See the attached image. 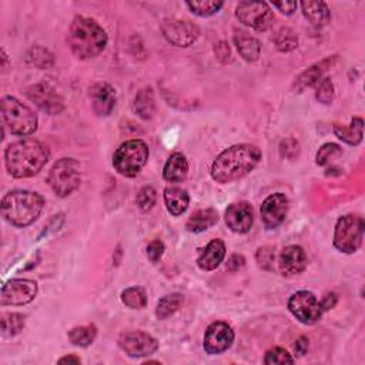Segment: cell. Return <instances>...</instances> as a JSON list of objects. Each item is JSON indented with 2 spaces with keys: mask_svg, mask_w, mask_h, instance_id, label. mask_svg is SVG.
<instances>
[{
  "mask_svg": "<svg viewBox=\"0 0 365 365\" xmlns=\"http://www.w3.org/2000/svg\"><path fill=\"white\" fill-rule=\"evenodd\" d=\"M261 150L252 144H235L218 156L211 166V177L220 185L237 181L259 166Z\"/></svg>",
  "mask_w": 365,
  "mask_h": 365,
  "instance_id": "obj_1",
  "label": "cell"
},
{
  "mask_svg": "<svg viewBox=\"0 0 365 365\" xmlns=\"http://www.w3.org/2000/svg\"><path fill=\"white\" fill-rule=\"evenodd\" d=\"M50 152L47 145L34 139H23L8 145L5 164L14 178H27L38 174L47 163Z\"/></svg>",
  "mask_w": 365,
  "mask_h": 365,
  "instance_id": "obj_2",
  "label": "cell"
},
{
  "mask_svg": "<svg viewBox=\"0 0 365 365\" xmlns=\"http://www.w3.org/2000/svg\"><path fill=\"white\" fill-rule=\"evenodd\" d=\"M67 45L76 58L93 59L104 50L107 33L93 19L84 16L75 17L67 33Z\"/></svg>",
  "mask_w": 365,
  "mask_h": 365,
  "instance_id": "obj_3",
  "label": "cell"
},
{
  "mask_svg": "<svg viewBox=\"0 0 365 365\" xmlns=\"http://www.w3.org/2000/svg\"><path fill=\"white\" fill-rule=\"evenodd\" d=\"M45 207V198L29 190H12L2 198V215L5 220L25 228L38 220Z\"/></svg>",
  "mask_w": 365,
  "mask_h": 365,
  "instance_id": "obj_4",
  "label": "cell"
},
{
  "mask_svg": "<svg viewBox=\"0 0 365 365\" xmlns=\"http://www.w3.org/2000/svg\"><path fill=\"white\" fill-rule=\"evenodd\" d=\"M2 119L14 136H30L38 129V117L32 108L12 96L2 99Z\"/></svg>",
  "mask_w": 365,
  "mask_h": 365,
  "instance_id": "obj_5",
  "label": "cell"
},
{
  "mask_svg": "<svg viewBox=\"0 0 365 365\" xmlns=\"http://www.w3.org/2000/svg\"><path fill=\"white\" fill-rule=\"evenodd\" d=\"M149 154V145L143 140H127L113 156L115 170L124 177H136L148 163Z\"/></svg>",
  "mask_w": 365,
  "mask_h": 365,
  "instance_id": "obj_6",
  "label": "cell"
},
{
  "mask_svg": "<svg viewBox=\"0 0 365 365\" xmlns=\"http://www.w3.org/2000/svg\"><path fill=\"white\" fill-rule=\"evenodd\" d=\"M51 190L58 197H69L82 182L80 164L75 158H60L53 164L47 177Z\"/></svg>",
  "mask_w": 365,
  "mask_h": 365,
  "instance_id": "obj_7",
  "label": "cell"
},
{
  "mask_svg": "<svg viewBox=\"0 0 365 365\" xmlns=\"http://www.w3.org/2000/svg\"><path fill=\"white\" fill-rule=\"evenodd\" d=\"M364 240V220L360 215L346 214L337 222L334 230V246L345 254L355 252Z\"/></svg>",
  "mask_w": 365,
  "mask_h": 365,
  "instance_id": "obj_8",
  "label": "cell"
},
{
  "mask_svg": "<svg viewBox=\"0 0 365 365\" xmlns=\"http://www.w3.org/2000/svg\"><path fill=\"white\" fill-rule=\"evenodd\" d=\"M240 23L259 32H266L274 22V13L266 2H242L235 8Z\"/></svg>",
  "mask_w": 365,
  "mask_h": 365,
  "instance_id": "obj_9",
  "label": "cell"
},
{
  "mask_svg": "<svg viewBox=\"0 0 365 365\" xmlns=\"http://www.w3.org/2000/svg\"><path fill=\"white\" fill-rule=\"evenodd\" d=\"M288 309L300 322L305 325L316 324L321 316L322 308L318 298L309 291H298L288 300Z\"/></svg>",
  "mask_w": 365,
  "mask_h": 365,
  "instance_id": "obj_10",
  "label": "cell"
},
{
  "mask_svg": "<svg viewBox=\"0 0 365 365\" xmlns=\"http://www.w3.org/2000/svg\"><path fill=\"white\" fill-rule=\"evenodd\" d=\"M160 30L169 43L178 47L191 46L200 34L194 23L181 19H164L160 25Z\"/></svg>",
  "mask_w": 365,
  "mask_h": 365,
  "instance_id": "obj_11",
  "label": "cell"
},
{
  "mask_svg": "<svg viewBox=\"0 0 365 365\" xmlns=\"http://www.w3.org/2000/svg\"><path fill=\"white\" fill-rule=\"evenodd\" d=\"M27 99L38 106L42 112L54 116L60 115L64 108V100L58 90L47 83L33 84L26 90Z\"/></svg>",
  "mask_w": 365,
  "mask_h": 365,
  "instance_id": "obj_12",
  "label": "cell"
},
{
  "mask_svg": "<svg viewBox=\"0 0 365 365\" xmlns=\"http://www.w3.org/2000/svg\"><path fill=\"white\" fill-rule=\"evenodd\" d=\"M120 349L133 358L149 357L158 350V342L154 337L143 331H126L119 337Z\"/></svg>",
  "mask_w": 365,
  "mask_h": 365,
  "instance_id": "obj_13",
  "label": "cell"
},
{
  "mask_svg": "<svg viewBox=\"0 0 365 365\" xmlns=\"http://www.w3.org/2000/svg\"><path fill=\"white\" fill-rule=\"evenodd\" d=\"M38 296V284L27 279H16L2 287L0 301L3 305H25Z\"/></svg>",
  "mask_w": 365,
  "mask_h": 365,
  "instance_id": "obj_14",
  "label": "cell"
},
{
  "mask_svg": "<svg viewBox=\"0 0 365 365\" xmlns=\"http://www.w3.org/2000/svg\"><path fill=\"white\" fill-rule=\"evenodd\" d=\"M290 202L288 197L283 193L268 196L261 206V220L267 230H276L283 224L288 214Z\"/></svg>",
  "mask_w": 365,
  "mask_h": 365,
  "instance_id": "obj_15",
  "label": "cell"
},
{
  "mask_svg": "<svg viewBox=\"0 0 365 365\" xmlns=\"http://www.w3.org/2000/svg\"><path fill=\"white\" fill-rule=\"evenodd\" d=\"M234 342L233 328L223 321L209 325L204 335V350L210 355H217L227 351Z\"/></svg>",
  "mask_w": 365,
  "mask_h": 365,
  "instance_id": "obj_16",
  "label": "cell"
},
{
  "mask_svg": "<svg viewBox=\"0 0 365 365\" xmlns=\"http://www.w3.org/2000/svg\"><path fill=\"white\" fill-rule=\"evenodd\" d=\"M254 223V210L250 203H234L226 210V224L237 234H246Z\"/></svg>",
  "mask_w": 365,
  "mask_h": 365,
  "instance_id": "obj_17",
  "label": "cell"
},
{
  "mask_svg": "<svg viewBox=\"0 0 365 365\" xmlns=\"http://www.w3.org/2000/svg\"><path fill=\"white\" fill-rule=\"evenodd\" d=\"M307 254L303 247L300 246H288L285 247L279 259L280 271L284 276L294 277L301 274L307 268Z\"/></svg>",
  "mask_w": 365,
  "mask_h": 365,
  "instance_id": "obj_18",
  "label": "cell"
},
{
  "mask_svg": "<svg viewBox=\"0 0 365 365\" xmlns=\"http://www.w3.org/2000/svg\"><path fill=\"white\" fill-rule=\"evenodd\" d=\"M90 100L97 116H110L116 106L115 89L107 83H96L90 89Z\"/></svg>",
  "mask_w": 365,
  "mask_h": 365,
  "instance_id": "obj_19",
  "label": "cell"
},
{
  "mask_svg": "<svg viewBox=\"0 0 365 365\" xmlns=\"http://www.w3.org/2000/svg\"><path fill=\"white\" fill-rule=\"evenodd\" d=\"M226 244L220 240L215 239L209 243V246L202 251L200 257L197 259L198 267L204 271H213L220 266L226 257Z\"/></svg>",
  "mask_w": 365,
  "mask_h": 365,
  "instance_id": "obj_20",
  "label": "cell"
},
{
  "mask_svg": "<svg viewBox=\"0 0 365 365\" xmlns=\"http://www.w3.org/2000/svg\"><path fill=\"white\" fill-rule=\"evenodd\" d=\"M187 174H189V163L185 154L174 153L169 157L167 163L164 164L163 177L166 181L180 182L182 180H186Z\"/></svg>",
  "mask_w": 365,
  "mask_h": 365,
  "instance_id": "obj_21",
  "label": "cell"
},
{
  "mask_svg": "<svg viewBox=\"0 0 365 365\" xmlns=\"http://www.w3.org/2000/svg\"><path fill=\"white\" fill-rule=\"evenodd\" d=\"M234 43L237 46V50L240 53V56L246 62H255L260 58L261 45L257 39L252 38V36H250L248 33L235 32Z\"/></svg>",
  "mask_w": 365,
  "mask_h": 365,
  "instance_id": "obj_22",
  "label": "cell"
},
{
  "mask_svg": "<svg viewBox=\"0 0 365 365\" xmlns=\"http://www.w3.org/2000/svg\"><path fill=\"white\" fill-rule=\"evenodd\" d=\"M335 58H330V59H325L324 62L314 64L309 69H307L304 73H301L300 78L296 80L294 83V89H297L298 91H303L307 87H313L316 84H318L322 80V75L324 73L333 66Z\"/></svg>",
  "mask_w": 365,
  "mask_h": 365,
  "instance_id": "obj_23",
  "label": "cell"
},
{
  "mask_svg": "<svg viewBox=\"0 0 365 365\" xmlns=\"http://www.w3.org/2000/svg\"><path fill=\"white\" fill-rule=\"evenodd\" d=\"M164 203H166V207L172 215L178 217L189 209L190 197L185 189L167 187L164 190Z\"/></svg>",
  "mask_w": 365,
  "mask_h": 365,
  "instance_id": "obj_24",
  "label": "cell"
},
{
  "mask_svg": "<svg viewBox=\"0 0 365 365\" xmlns=\"http://www.w3.org/2000/svg\"><path fill=\"white\" fill-rule=\"evenodd\" d=\"M303 14L314 26H327L331 21V12L325 2H301Z\"/></svg>",
  "mask_w": 365,
  "mask_h": 365,
  "instance_id": "obj_25",
  "label": "cell"
},
{
  "mask_svg": "<svg viewBox=\"0 0 365 365\" xmlns=\"http://www.w3.org/2000/svg\"><path fill=\"white\" fill-rule=\"evenodd\" d=\"M218 223V213L214 209L197 210L191 214L187 222V230L190 233H203Z\"/></svg>",
  "mask_w": 365,
  "mask_h": 365,
  "instance_id": "obj_26",
  "label": "cell"
},
{
  "mask_svg": "<svg viewBox=\"0 0 365 365\" xmlns=\"http://www.w3.org/2000/svg\"><path fill=\"white\" fill-rule=\"evenodd\" d=\"M133 108L143 120H150L156 113V99L152 87L141 89L134 97Z\"/></svg>",
  "mask_w": 365,
  "mask_h": 365,
  "instance_id": "obj_27",
  "label": "cell"
},
{
  "mask_svg": "<svg viewBox=\"0 0 365 365\" xmlns=\"http://www.w3.org/2000/svg\"><path fill=\"white\" fill-rule=\"evenodd\" d=\"M362 127H364L362 119L361 117H354L351 120L350 126L335 124L334 126V133L344 143L350 144V145H357V144H360L362 141Z\"/></svg>",
  "mask_w": 365,
  "mask_h": 365,
  "instance_id": "obj_28",
  "label": "cell"
},
{
  "mask_svg": "<svg viewBox=\"0 0 365 365\" xmlns=\"http://www.w3.org/2000/svg\"><path fill=\"white\" fill-rule=\"evenodd\" d=\"M182 301H185V297H182V294H180V293H173L169 296H164L157 303L156 317L158 320H166V318L172 317L174 313L178 311V308L181 307Z\"/></svg>",
  "mask_w": 365,
  "mask_h": 365,
  "instance_id": "obj_29",
  "label": "cell"
},
{
  "mask_svg": "<svg viewBox=\"0 0 365 365\" xmlns=\"http://www.w3.org/2000/svg\"><path fill=\"white\" fill-rule=\"evenodd\" d=\"M96 335H97V328L93 324L76 327L69 331V340L73 345H76V346L91 345L96 340Z\"/></svg>",
  "mask_w": 365,
  "mask_h": 365,
  "instance_id": "obj_30",
  "label": "cell"
},
{
  "mask_svg": "<svg viewBox=\"0 0 365 365\" xmlns=\"http://www.w3.org/2000/svg\"><path fill=\"white\" fill-rule=\"evenodd\" d=\"M274 45H276L277 50L283 53L293 51L298 46V36L296 32L290 27H281L276 34H274L272 39Z\"/></svg>",
  "mask_w": 365,
  "mask_h": 365,
  "instance_id": "obj_31",
  "label": "cell"
},
{
  "mask_svg": "<svg viewBox=\"0 0 365 365\" xmlns=\"http://www.w3.org/2000/svg\"><path fill=\"white\" fill-rule=\"evenodd\" d=\"M2 334L5 337H14L25 328V316L19 313H3L2 314Z\"/></svg>",
  "mask_w": 365,
  "mask_h": 365,
  "instance_id": "obj_32",
  "label": "cell"
},
{
  "mask_svg": "<svg viewBox=\"0 0 365 365\" xmlns=\"http://www.w3.org/2000/svg\"><path fill=\"white\" fill-rule=\"evenodd\" d=\"M121 301L126 307H129L132 309H140L148 304V296H145V291L143 288L130 287L126 288L121 293Z\"/></svg>",
  "mask_w": 365,
  "mask_h": 365,
  "instance_id": "obj_33",
  "label": "cell"
},
{
  "mask_svg": "<svg viewBox=\"0 0 365 365\" xmlns=\"http://www.w3.org/2000/svg\"><path fill=\"white\" fill-rule=\"evenodd\" d=\"M27 62L39 69H49L53 66L54 58L47 49L40 47V46H34L27 53Z\"/></svg>",
  "mask_w": 365,
  "mask_h": 365,
  "instance_id": "obj_34",
  "label": "cell"
},
{
  "mask_svg": "<svg viewBox=\"0 0 365 365\" xmlns=\"http://www.w3.org/2000/svg\"><path fill=\"white\" fill-rule=\"evenodd\" d=\"M341 154H342V149L340 148L338 144L325 143L324 145H321L320 150L317 152L316 163L318 164V166H327V164H330L334 158L340 157Z\"/></svg>",
  "mask_w": 365,
  "mask_h": 365,
  "instance_id": "obj_35",
  "label": "cell"
},
{
  "mask_svg": "<svg viewBox=\"0 0 365 365\" xmlns=\"http://www.w3.org/2000/svg\"><path fill=\"white\" fill-rule=\"evenodd\" d=\"M156 202H157V191L152 186H144L137 193V197H136L137 207L144 213L150 211L156 206Z\"/></svg>",
  "mask_w": 365,
  "mask_h": 365,
  "instance_id": "obj_36",
  "label": "cell"
},
{
  "mask_svg": "<svg viewBox=\"0 0 365 365\" xmlns=\"http://www.w3.org/2000/svg\"><path fill=\"white\" fill-rule=\"evenodd\" d=\"M187 8L197 16H202V17H209L215 14L217 12H220V9L223 8V2H187L186 3Z\"/></svg>",
  "mask_w": 365,
  "mask_h": 365,
  "instance_id": "obj_37",
  "label": "cell"
},
{
  "mask_svg": "<svg viewBox=\"0 0 365 365\" xmlns=\"http://www.w3.org/2000/svg\"><path fill=\"white\" fill-rule=\"evenodd\" d=\"M293 362H294V358L288 354V351L281 349V346H276V349L268 350L264 357V364L267 365H272V364L283 365V364H293Z\"/></svg>",
  "mask_w": 365,
  "mask_h": 365,
  "instance_id": "obj_38",
  "label": "cell"
},
{
  "mask_svg": "<svg viewBox=\"0 0 365 365\" xmlns=\"http://www.w3.org/2000/svg\"><path fill=\"white\" fill-rule=\"evenodd\" d=\"M316 97L322 104H331L333 103V100H334V84H333L331 79L324 78L317 84Z\"/></svg>",
  "mask_w": 365,
  "mask_h": 365,
  "instance_id": "obj_39",
  "label": "cell"
},
{
  "mask_svg": "<svg viewBox=\"0 0 365 365\" xmlns=\"http://www.w3.org/2000/svg\"><path fill=\"white\" fill-rule=\"evenodd\" d=\"M255 259H257V263H259V266L261 268L271 270L274 259H276V254H274V248L272 247H261V248H259L257 255H255Z\"/></svg>",
  "mask_w": 365,
  "mask_h": 365,
  "instance_id": "obj_40",
  "label": "cell"
},
{
  "mask_svg": "<svg viewBox=\"0 0 365 365\" xmlns=\"http://www.w3.org/2000/svg\"><path fill=\"white\" fill-rule=\"evenodd\" d=\"M283 157L285 158H294L298 156L300 153V144L298 141L293 140V139H288V140H284L281 143V149H280Z\"/></svg>",
  "mask_w": 365,
  "mask_h": 365,
  "instance_id": "obj_41",
  "label": "cell"
},
{
  "mask_svg": "<svg viewBox=\"0 0 365 365\" xmlns=\"http://www.w3.org/2000/svg\"><path fill=\"white\" fill-rule=\"evenodd\" d=\"M145 252H148V259L152 263H157L164 254V244L160 240H153L148 248H145Z\"/></svg>",
  "mask_w": 365,
  "mask_h": 365,
  "instance_id": "obj_42",
  "label": "cell"
},
{
  "mask_svg": "<svg viewBox=\"0 0 365 365\" xmlns=\"http://www.w3.org/2000/svg\"><path fill=\"white\" fill-rule=\"evenodd\" d=\"M214 53H215L217 59L220 60V62H223V63L228 62L230 58H231V50H230V47H228V45L226 42H220L218 45H215Z\"/></svg>",
  "mask_w": 365,
  "mask_h": 365,
  "instance_id": "obj_43",
  "label": "cell"
},
{
  "mask_svg": "<svg viewBox=\"0 0 365 365\" xmlns=\"http://www.w3.org/2000/svg\"><path fill=\"white\" fill-rule=\"evenodd\" d=\"M272 6L276 8V9H279L283 14L290 16V14H293L296 12L297 2H281V3L280 2H274Z\"/></svg>",
  "mask_w": 365,
  "mask_h": 365,
  "instance_id": "obj_44",
  "label": "cell"
},
{
  "mask_svg": "<svg viewBox=\"0 0 365 365\" xmlns=\"http://www.w3.org/2000/svg\"><path fill=\"white\" fill-rule=\"evenodd\" d=\"M244 264H246V259L243 257V255L234 254V255H231L228 263H227V268L231 271H237V270H240L242 267H244Z\"/></svg>",
  "mask_w": 365,
  "mask_h": 365,
  "instance_id": "obj_45",
  "label": "cell"
},
{
  "mask_svg": "<svg viewBox=\"0 0 365 365\" xmlns=\"http://www.w3.org/2000/svg\"><path fill=\"white\" fill-rule=\"evenodd\" d=\"M337 300H338V298H337V296H335L334 293H327V294L322 297V300L320 301L322 311H328V309L334 308L335 304H337Z\"/></svg>",
  "mask_w": 365,
  "mask_h": 365,
  "instance_id": "obj_46",
  "label": "cell"
},
{
  "mask_svg": "<svg viewBox=\"0 0 365 365\" xmlns=\"http://www.w3.org/2000/svg\"><path fill=\"white\" fill-rule=\"evenodd\" d=\"M308 345H309V341L307 337H300L297 341H296V345H294V350L298 355H304L308 350Z\"/></svg>",
  "mask_w": 365,
  "mask_h": 365,
  "instance_id": "obj_47",
  "label": "cell"
},
{
  "mask_svg": "<svg viewBox=\"0 0 365 365\" xmlns=\"http://www.w3.org/2000/svg\"><path fill=\"white\" fill-rule=\"evenodd\" d=\"M66 362H73V364H80V358L75 357V355H69V357H63L59 360V364H66Z\"/></svg>",
  "mask_w": 365,
  "mask_h": 365,
  "instance_id": "obj_48",
  "label": "cell"
}]
</instances>
